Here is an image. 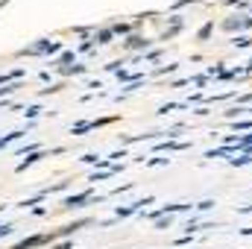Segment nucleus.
Returning <instances> with one entry per match:
<instances>
[{"label":"nucleus","instance_id":"nucleus-1","mask_svg":"<svg viewBox=\"0 0 252 249\" xmlns=\"http://www.w3.org/2000/svg\"><path fill=\"white\" fill-rule=\"evenodd\" d=\"M220 30L235 32V35H244V32H250V30H252V15H250V12L229 15V18H223V21H220Z\"/></svg>","mask_w":252,"mask_h":249},{"label":"nucleus","instance_id":"nucleus-2","mask_svg":"<svg viewBox=\"0 0 252 249\" xmlns=\"http://www.w3.org/2000/svg\"><path fill=\"white\" fill-rule=\"evenodd\" d=\"M50 38H38L35 44H30V47H24V50H18V56H47L50 53Z\"/></svg>","mask_w":252,"mask_h":249},{"label":"nucleus","instance_id":"nucleus-3","mask_svg":"<svg viewBox=\"0 0 252 249\" xmlns=\"http://www.w3.org/2000/svg\"><path fill=\"white\" fill-rule=\"evenodd\" d=\"M44 244H53V241H50V235H32V238L18 241L12 249H35V247H44Z\"/></svg>","mask_w":252,"mask_h":249},{"label":"nucleus","instance_id":"nucleus-4","mask_svg":"<svg viewBox=\"0 0 252 249\" xmlns=\"http://www.w3.org/2000/svg\"><path fill=\"white\" fill-rule=\"evenodd\" d=\"M91 199H94V190L88 187V190H82V193H73V196H67V199L62 202V208H79L82 202H91Z\"/></svg>","mask_w":252,"mask_h":249},{"label":"nucleus","instance_id":"nucleus-5","mask_svg":"<svg viewBox=\"0 0 252 249\" xmlns=\"http://www.w3.org/2000/svg\"><path fill=\"white\" fill-rule=\"evenodd\" d=\"M124 47H126V50H147V47H150V41H147L144 35L132 32V35H129V38L124 41Z\"/></svg>","mask_w":252,"mask_h":249},{"label":"nucleus","instance_id":"nucleus-6","mask_svg":"<svg viewBox=\"0 0 252 249\" xmlns=\"http://www.w3.org/2000/svg\"><path fill=\"white\" fill-rule=\"evenodd\" d=\"M112 38H115V30H112V27H100V30L94 32V41H97V44H112Z\"/></svg>","mask_w":252,"mask_h":249},{"label":"nucleus","instance_id":"nucleus-7","mask_svg":"<svg viewBox=\"0 0 252 249\" xmlns=\"http://www.w3.org/2000/svg\"><path fill=\"white\" fill-rule=\"evenodd\" d=\"M41 158H44V150H35V153H30V156H27V158L18 164V173H24L27 167H32V164H35V161H41Z\"/></svg>","mask_w":252,"mask_h":249},{"label":"nucleus","instance_id":"nucleus-8","mask_svg":"<svg viewBox=\"0 0 252 249\" xmlns=\"http://www.w3.org/2000/svg\"><path fill=\"white\" fill-rule=\"evenodd\" d=\"M109 27L115 30V35H126V38H129V35H132V30H135V24H126V21H112Z\"/></svg>","mask_w":252,"mask_h":249},{"label":"nucleus","instance_id":"nucleus-9","mask_svg":"<svg viewBox=\"0 0 252 249\" xmlns=\"http://www.w3.org/2000/svg\"><path fill=\"white\" fill-rule=\"evenodd\" d=\"M21 138H27V132H24V129L9 132V135H0V150H3V147H9V144H15V141H21Z\"/></svg>","mask_w":252,"mask_h":249},{"label":"nucleus","instance_id":"nucleus-10","mask_svg":"<svg viewBox=\"0 0 252 249\" xmlns=\"http://www.w3.org/2000/svg\"><path fill=\"white\" fill-rule=\"evenodd\" d=\"M232 47H238V50H250L252 47V35H232Z\"/></svg>","mask_w":252,"mask_h":249},{"label":"nucleus","instance_id":"nucleus-11","mask_svg":"<svg viewBox=\"0 0 252 249\" xmlns=\"http://www.w3.org/2000/svg\"><path fill=\"white\" fill-rule=\"evenodd\" d=\"M247 164H252V156H247V153H238L229 158V167H247Z\"/></svg>","mask_w":252,"mask_h":249},{"label":"nucleus","instance_id":"nucleus-12","mask_svg":"<svg viewBox=\"0 0 252 249\" xmlns=\"http://www.w3.org/2000/svg\"><path fill=\"white\" fill-rule=\"evenodd\" d=\"M211 32H214V21H205V24L199 27V32H196V38H199V41H208Z\"/></svg>","mask_w":252,"mask_h":249},{"label":"nucleus","instance_id":"nucleus-13","mask_svg":"<svg viewBox=\"0 0 252 249\" xmlns=\"http://www.w3.org/2000/svg\"><path fill=\"white\" fill-rule=\"evenodd\" d=\"M232 129H235V135H238V132H252V118L235 121V124H232Z\"/></svg>","mask_w":252,"mask_h":249},{"label":"nucleus","instance_id":"nucleus-14","mask_svg":"<svg viewBox=\"0 0 252 249\" xmlns=\"http://www.w3.org/2000/svg\"><path fill=\"white\" fill-rule=\"evenodd\" d=\"M226 6H232V9H241V12H250L252 9V3L250 0H223Z\"/></svg>","mask_w":252,"mask_h":249},{"label":"nucleus","instance_id":"nucleus-15","mask_svg":"<svg viewBox=\"0 0 252 249\" xmlns=\"http://www.w3.org/2000/svg\"><path fill=\"white\" fill-rule=\"evenodd\" d=\"M176 70H179V64H161V67H156L153 73H156V76H164V73H176Z\"/></svg>","mask_w":252,"mask_h":249},{"label":"nucleus","instance_id":"nucleus-16","mask_svg":"<svg viewBox=\"0 0 252 249\" xmlns=\"http://www.w3.org/2000/svg\"><path fill=\"white\" fill-rule=\"evenodd\" d=\"M94 44H97V41H94V35H91V38H82V44H79V53H91V50H94Z\"/></svg>","mask_w":252,"mask_h":249},{"label":"nucleus","instance_id":"nucleus-17","mask_svg":"<svg viewBox=\"0 0 252 249\" xmlns=\"http://www.w3.org/2000/svg\"><path fill=\"white\" fill-rule=\"evenodd\" d=\"M88 129H94V126H91V121H82V124H76V126H73L70 132H73V135H82V132H88Z\"/></svg>","mask_w":252,"mask_h":249},{"label":"nucleus","instance_id":"nucleus-18","mask_svg":"<svg viewBox=\"0 0 252 249\" xmlns=\"http://www.w3.org/2000/svg\"><path fill=\"white\" fill-rule=\"evenodd\" d=\"M144 164H147V167H158V164H170V158H164V156H161V158H147Z\"/></svg>","mask_w":252,"mask_h":249},{"label":"nucleus","instance_id":"nucleus-19","mask_svg":"<svg viewBox=\"0 0 252 249\" xmlns=\"http://www.w3.org/2000/svg\"><path fill=\"white\" fill-rule=\"evenodd\" d=\"M214 205H217L214 199H202V202H196V211H211Z\"/></svg>","mask_w":252,"mask_h":249},{"label":"nucleus","instance_id":"nucleus-20","mask_svg":"<svg viewBox=\"0 0 252 249\" xmlns=\"http://www.w3.org/2000/svg\"><path fill=\"white\" fill-rule=\"evenodd\" d=\"M170 226H173L170 217H158V220H156V229H170Z\"/></svg>","mask_w":252,"mask_h":249},{"label":"nucleus","instance_id":"nucleus-21","mask_svg":"<svg viewBox=\"0 0 252 249\" xmlns=\"http://www.w3.org/2000/svg\"><path fill=\"white\" fill-rule=\"evenodd\" d=\"M18 88H21V82H9V85L0 88V97H3V94H12V91H18Z\"/></svg>","mask_w":252,"mask_h":249},{"label":"nucleus","instance_id":"nucleus-22","mask_svg":"<svg viewBox=\"0 0 252 249\" xmlns=\"http://www.w3.org/2000/svg\"><path fill=\"white\" fill-rule=\"evenodd\" d=\"M24 115H27V118L32 121V118H38V115H41V106H30V109H27Z\"/></svg>","mask_w":252,"mask_h":249},{"label":"nucleus","instance_id":"nucleus-23","mask_svg":"<svg viewBox=\"0 0 252 249\" xmlns=\"http://www.w3.org/2000/svg\"><path fill=\"white\" fill-rule=\"evenodd\" d=\"M190 82H193V85H196V88H202V85H205V82H208V76H205V73H199V76H193V79H190Z\"/></svg>","mask_w":252,"mask_h":249},{"label":"nucleus","instance_id":"nucleus-24","mask_svg":"<svg viewBox=\"0 0 252 249\" xmlns=\"http://www.w3.org/2000/svg\"><path fill=\"white\" fill-rule=\"evenodd\" d=\"M193 115H196V118H208V115H211V109H208V106H202V109H193Z\"/></svg>","mask_w":252,"mask_h":249},{"label":"nucleus","instance_id":"nucleus-25","mask_svg":"<svg viewBox=\"0 0 252 249\" xmlns=\"http://www.w3.org/2000/svg\"><path fill=\"white\" fill-rule=\"evenodd\" d=\"M202 100H205V97H202V91H193V94H190V100H188V106H190V103H202Z\"/></svg>","mask_w":252,"mask_h":249},{"label":"nucleus","instance_id":"nucleus-26","mask_svg":"<svg viewBox=\"0 0 252 249\" xmlns=\"http://www.w3.org/2000/svg\"><path fill=\"white\" fill-rule=\"evenodd\" d=\"M158 56H161V50H150V53H147V56H144V59H147V62H156V59H158Z\"/></svg>","mask_w":252,"mask_h":249},{"label":"nucleus","instance_id":"nucleus-27","mask_svg":"<svg viewBox=\"0 0 252 249\" xmlns=\"http://www.w3.org/2000/svg\"><path fill=\"white\" fill-rule=\"evenodd\" d=\"M190 79H173V82H170V88H182V85H188Z\"/></svg>","mask_w":252,"mask_h":249},{"label":"nucleus","instance_id":"nucleus-28","mask_svg":"<svg viewBox=\"0 0 252 249\" xmlns=\"http://www.w3.org/2000/svg\"><path fill=\"white\" fill-rule=\"evenodd\" d=\"M238 214H252V202H250V205H241V208H238Z\"/></svg>","mask_w":252,"mask_h":249},{"label":"nucleus","instance_id":"nucleus-29","mask_svg":"<svg viewBox=\"0 0 252 249\" xmlns=\"http://www.w3.org/2000/svg\"><path fill=\"white\" fill-rule=\"evenodd\" d=\"M241 235H244V238H252V226L250 229H241Z\"/></svg>","mask_w":252,"mask_h":249},{"label":"nucleus","instance_id":"nucleus-30","mask_svg":"<svg viewBox=\"0 0 252 249\" xmlns=\"http://www.w3.org/2000/svg\"><path fill=\"white\" fill-rule=\"evenodd\" d=\"M250 15H252V9H250Z\"/></svg>","mask_w":252,"mask_h":249}]
</instances>
